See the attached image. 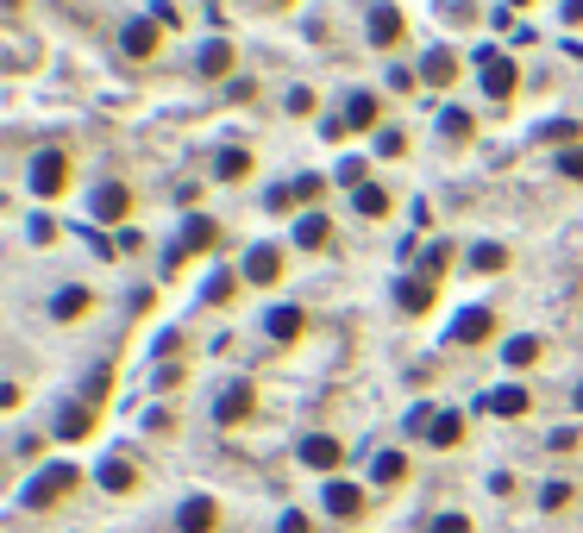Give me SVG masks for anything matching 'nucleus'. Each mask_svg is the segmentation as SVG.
I'll return each mask as SVG.
<instances>
[{
  "instance_id": "nucleus-46",
  "label": "nucleus",
  "mask_w": 583,
  "mask_h": 533,
  "mask_svg": "<svg viewBox=\"0 0 583 533\" xmlns=\"http://www.w3.org/2000/svg\"><path fill=\"white\" fill-rule=\"evenodd\" d=\"M508 7H527V0H508Z\"/></svg>"
},
{
  "instance_id": "nucleus-35",
  "label": "nucleus",
  "mask_w": 583,
  "mask_h": 533,
  "mask_svg": "<svg viewBox=\"0 0 583 533\" xmlns=\"http://www.w3.org/2000/svg\"><path fill=\"white\" fill-rule=\"evenodd\" d=\"M339 182H345V189H364V157H345V164H339Z\"/></svg>"
},
{
  "instance_id": "nucleus-18",
  "label": "nucleus",
  "mask_w": 583,
  "mask_h": 533,
  "mask_svg": "<svg viewBox=\"0 0 583 533\" xmlns=\"http://www.w3.org/2000/svg\"><path fill=\"white\" fill-rule=\"evenodd\" d=\"M326 239H333V226H326V214H301V220H295V245H301V251H320Z\"/></svg>"
},
{
  "instance_id": "nucleus-3",
  "label": "nucleus",
  "mask_w": 583,
  "mask_h": 533,
  "mask_svg": "<svg viewBox=\"0 0 583 533\" xmlns=\"http://www.w3.org/2000/svg\"><path fill=\"white\" fill-rule=\"evenodd\" d=\"M88 214H95L101 226H120L132 214V189H126V182H101V189L88 195Z\"/></svg>"
},
{
  "instance_id": "nucleus-19",
  "label": "nucleus",
  "mask_w": 583,
  "mask_h": 533,
  "mask_svg": "<svg viewBox=\"0 0 583 533\" xmlns=\"http://www.w3.org/2000/svg\"><path fill=\"white\" fill-rule=\"evenodd\" d=\"M195 63H201V76H226V69H232V44L226 38H207Z\"/></svg>"
},
{
  "instance_id": "nucleus-13",
  "label": "nucleus",
  "mask_w": 583,
  "mask_h": 533,
  "mask_svg": "<svg viewBox=\"0 0 583 533\" xmlns=\"http://www.w3.org/2000/svg\"><path fill=\"white\" fill-rule=\"evenodd\" d=\"M345 132H377V95H345Z\"/></svg>"
},
{
  "instance_id": "nucleus-14",
  "label": "nucleus",
  "mask_w": 583,
  "mask_h": 533,
  "mask_svg": "<svg viewBox=\"0 0 583 533\" xmlns=\"http://www.w3.org/2000/svg\"><path fill=\"white\" fill-rule=\"evenodd\" d=\"M301 327H308V320H301V308H270V320H264V333L276 339V345H289V339H301Z\"/></svg>"
},
{
  "instance_id": "nucleus-22",
  "label": "nucleus",
  "mask_w": 583,
  "mask_h": 533,
  "mask_svg": "<svg viewBox=\"0 0 583 533\" xmlns=\"http://www.w3.org/2000/svg\"><path fill=\"white\" fill-rule=\"evenodd\" d=\"M245 170H251V151H245V145H226V151L214 157V176H220V182H239Z\"/></svg>"
},
{
  "instance_id": "nucleus-28",
  "label": "nucleus",
  "mask_w": 583,
  "mask_h": 533,
  "mask_svg": "<svg viewBox=\"0 0 583 533\" xmlns=\"http://www.w3.org/2000/svg\"><path fill=\"white\" fill-rule=\"evenodd\" d=\"M446 264H452V245H427V251H421V276H427V283H439V276H446Z\"/></svg>"
},
{
  "instance_id": "nucleus-39",
  "label": "nucleus",
  "mask_w": 583,
  "mask_h": 533,
  "mask_svg": "<svg viewBox=\"0 0 583 533\" xmlns=\"http://www.w3.org/2000/svg\"><path fill=\"white\" fill-rule=\"evenodd\" d=\"M226 101H258V82H226Z\"/></svg>"
},
{
  "instance_id": "nucleus-42",
  "label": "nucleus",
  "mask_w": 583,
  "mask_h": 533,
  "mask_svg": "<svg viewBox=\"0 0 583 533\" xmlns=\"http://www.w3.org/2000/svg\"><path fill=\"white\" fill-rule=\"evenodd\" d=\"M276 533H314V521L308 515H283V527H276Z\"/></svg>"
},
{
  "instance_id": "nucleus-11",
  "label": "nucleus",
  "mask_w": 583,
  "mask_h": 533,
  "mask_svg": "<svg viewBox=\"0 0 583 533\" xmlns=\"http://www.w3.org/2000/svg\"><path fill=\"white\" fill-rule=\"evenodd\" d=\"M95 433V402H69L57 414V439H88Z\"/></svg>"
},
{
  "instance_id": "nucleus-8",
  "label": "nucleus",
  "mask_w": 583,
  "mask_h": 533,
  "mask_svg": "<svg viewBox=\"0 0 583 533\" xmlns=\"http://www.w3.org/2000/svg\"><path fill=\"white\" fill-rule=\"evenodd\" d=\"M207 245H220V226L195 214L189 226H182V239H176V251H170V264H182V258H189V251H207Z\"/></svg>"
},
{
  "instance_id": "nucleus-43",
  "label": "nucleus",
  "mask_w": 583,
  "mask_h": 533,
  "mask_svg": "<svg viewBox=\"0 0 583 533\" xmlns=\"http://www.w3.org/2000/svg\"><path fill=\"white\" fill-rule=\"evenodd\" d=\"M565 19H571V26H577V19H583V0H565Z\"/></svg>"
},
{
  "instance_id": "nucleus-12",
  "label": "nucleus",
  "mask_w": 583,
  "mask_h": 533,
  "mask_svg": "<svg viewBox=\"0 0 583 533\" xmlns=\"http://www.w3.org/2000/svg\"><path fill=\"white\" fill-rule=\"evenodd\" d=\"M214 521H220V508L207 502V496H189V502H182V515H176L182 533H214Z\"/></svg>"
},
{
  "instance_id": "nucleus-44",
  "label": "nucleus",
  "mask_w": 583,
  "mask_h": 533,
  "mask_svg": "<svg viewBox=\"0 0 583 533\" xmlns=\"http://www.w3.org/2000/svg\"><path fill=\"white\" fill-rule=\"evenodd\" d=\"M577 408H583V383H577Z\"/></svg>"
},
{
  "instance_id": "nucleus-16",
  "label": "nucleus",
  "mask_w": 583,
  "mask_h": 533,
  "mask_svg": "<svg viewBox=\"0 0 583 533\" xmlns=\"http://www.w3.org/2000/svg\"><path fill=\"white\" fill-rule=\"evenodd\" d=\"M157 38H163V32L151 26V19H132V26L120 32V44H126V57H151V51H157Z\"/></svg>"
},
{
  "instance_id": "nucleus-10",
  "label": "nucleus",
  "mask_w": 583,
  "mask_h": 533,
  "mask_svg": "<svg viewBox=\"0 0 583 533\" xmlns=\"http://www.w3.org/2000/svg\"><path fill=\"white\" fill-rule=\"evenodd\" d=\"M326 515L358 521L364 515V490H358V483H326Z\"/></svg>"
},
{
  "instance_id": "nucleus-23",
  "label": "nucleus",
  "mask_w": 583,
  "mask_h": 533,
  "mask_svg": "<svg viewBox=\"0 0 583 533\" xmlns=\"http://www.w3.org/2000/svg\"><path fill=\"white\" fill-rule=\"evenodd\" d=\"M395 295H402V308H408V314H427V308H433V283H427V276H408V283L395 289Z\"/></svg>"
},
{
  "instance_id": "nucleus-25",
  "label": "nucleus",
  "mask_w": 583,
  "mask_h": 533,
  "mask_svg": "<svg viewBox=\"0 0 583 533\" xmlns=\"http://www.w3.org/2000/svg\"><path fill=\"white\" fill-rule=\"evenodd\" d=\"M132 465H126V458H107V465H101V490H113V496H126L132 490Z\"/></svg>"
},
{
  "instance_id": "nucleus-17",
  "label": "nucleus",
  "mask_w": 583,
  "mask_h": 533,
  "mask_svg": "<svg viewBox=\"0 0 583 533\" xmlns=\"http://www.w3.org/2000/svg\"><path fill=\"white\" fill-rule=\"evenodd\" d=\"M88 301H95V295H88L82 283H69V289L51 295V314H57V320H82V314H88Z\"/></svg>"
},
{
  "instance_id": "nucleus-24",
  "label": "nucleus",
  "mask_w": 583,
  "mask_h": 533,
  "mask_svg": "<svg viewBox=\"0 0 583 533\" xmlns=\"http://www.w3.org/2000/svg\"><path fill=\"white\" fill-rule=\"evenodd\" d=\"M483 408H489V414H508V421H515V414H527V389L508 383V389H496V396H489Z\"/></svg>"
},
{
  "instance_id": "nucleus-45",
  "label": "nucleus",
  "mask_w": 583,
  "mask_h": 533,
  "mask_svg": "<svg viewBox=\"0 0 583 533\" xmlns=\"http://www.w3.org/2000/svg\"><path fill=\"white\" fill-rule=\"evenodd\" d=\"M270 7H289V0H270Z\"/></svg>"
},
{
  "instance_id": "nucleus-33",
  "label": "nucleus",
  "mask_w": 583,
  "mask_h": 533,
  "mask_svg": "<svg viewBox=\"0 0 583 533\" xmlns=\"http://www.w3.org/2000/svg\"><path fill=\"white\" fill-rule=\"evenodd\" d=\"M201 295H207V301H214V308H220V301L232 295V276H226V270H214V276H207V289H201Z\"/></svg>"
},
{
  "instance_id": "nucleus-4",
  "label": "nucleus",
  "mask_w": 583,
  "mask_h": 533,
  "mask_svg": "<svg viewBox=\"0 0 583 533\" xmlns=\"http://www.w3.org/2000/svg\"><path fill=\"white\" fill-rule=\"evenodd\" d=\"M251 408H258L251 383H226L220 402H214V421H220V427H239V421H251Z\"/></svg>"
},
{
  "instance_id": "nucleus-40",
  "label": "nucleus",
  "mask_w": 583,
  "mask_h": 533,
  "mask_svg": "<svg viewBox=\"0 0 583 533\" xmlns=\"http://www.w3.org/2000/svg\"><path fill=\"white\" fill-rule=\"evenodd\" d=\"M433 533H471V521H464V515H439Z\"/></svg>"
},
{
  "instance_id": "nucleus-36",
  "label": "nucleus",
  "mask_w": 583,
  "mask_h": 533,
  "mask_svg": "<svg viewBox=\"0 0 583 533\" xmlns=\"http://www.w3.org/2000/svg\"><path fill=\"white\" fill-rule=\"evenodd\" d=\"M414 82H421V76H414V69H408V63H395V69H389V88H395V95H408V88H414Z\"/></svg>"
},
{
  "instance_id": "nucleus-21",
  "label": "nucleus",
  "mask_w": 583,
  "mask_h": 533,
  "mask_svg": "<svg viewBox=\"0 0 583 533\" xmlns=\"http://www.w3.org/2000/svg\"><path fill=\"white\" fill-rule=\"evenodd\" d=\"M458 76V57L452 51H427V63H421V82H433V88H446Z\"/></svg>"
},
{
  "instance_id": "nucleus-6",
  "label": "nucleus",
  "mask_w": 583,
  "mask_h": 533,
  "mask_svg": "<svg viewBox=\"0 0 583 533\" xmlns=\"http://www.w3.org/2000/svg\"><path fill=\"white\" fill-rule=\"evenodd\" d=\"M63 182H69V157H63V151H44L38 164H32V189H38L44 201H51V195L63 189Z\"/></svg>"
},
{
  "instance_id": "nucleus-29",
  "label": "nucleus",
  "mask_w": 583,
  "mask_h": 533,
  "mask_svg": "<svg viewBox=\"0 0 583 533\" xmlns=\"http://www.w3.org/2000/svg\"><path fill=\"white\" fill-rule=\"evenodd\" d=\"M352 201H358V214H370V220H377V214H389V195L377 189V182H364V189H358Z\"/></svg>"
},
{
  "instance_id": "nucleus-9",
  "label": "nucleus",
  "mask_w": 583,
  "mask_h": 533,
  "mask_svg": "<svg viewBox=\"0 0 583 533\" xmlns=\"http://www.w3.org/2000/svg\"><path fill=\"white\" fill-rule=\"evenodd\" d=\"M339 458H345V446H339L333 433H308V439H301V465H314V471H333Z\"/></svg>"
},
{
  "instance_id": "nucleus-5",
  "label": "nucleus",
  "mask_w": 583,
  "mask_h": 533,
  "mask_svg": "<svg viewBox=\"0 0 583 533\" xmlns=\"http://www.w3.org/2000/svg\"><path fill=\"white\" fill-rule=\"evenodd\" d=\"M489 333H496V314H489L483 301H477V308H464V314L452 320V333H446V339H452V345H483Z\"/></svg>"
},
{
  "instance_id": "nucleus-41",
  "label": "nucleus",
  "mask_w": 583,
  "mask_h": 533,
  "mask_svg": "<svg viewBox=\"0 0 583 533\" xmlns=\"http://www.w3.org/2000/svg\"><path fill=\"white\" fill-rule=\"evenodd\" d=\"M289 113H314V95H308V88H289Z\"/></svg>"
},
{
  "instance_id": "nucleus-31",
  "label": "nucleus",
  "mask_w": 583,
  "mask_h": 533,
  "mask_svg": "<svg viewBox=\"0 0 583 533\" xmlns=\"http://www.w3.org/2000/svg\"><path fill=\"white\" fill-rule=\"evenodd\" d=\"M439 132H446V138H471V113H464V107H446V113H439Z\"/></svg>"
},
{
  "instance_id": "nucleus-15",
  "label": "nucleus",
  "mask_w": 583,
  "mask_h": 533,
  "mask_svg": "<svg viewBox=\"0 0 583 533\" xmlns=\"http://www.w3.org/2000/svg\"><path fill=\"white\" fill-rule=\"evenodd\" d=\"M395 38H402V7L383 0V7H370V44H395Z\"/></svg>"
},
{
  "instance_id": "nucleus-34",
  "label": "nucleus",
  "mask_w": 583,
  "mask_h": 533,
  "mask_svg": "<svg viewBox=\"0 0 583 533\" xmlns=\"http://www.w3.org/2000/svg\"><path fill=\"white\" fill-rule=\"evenodd\" d=\"M558 170H565L571 182H583V145H571V151H558Z\"/></svg>"
},
{
  "instance_id": "nucleus-20",
  "label": "nucleus",
  "mask_w": 583,
  "mask_h": 533,
  "mask_svg": "<svg viewBox=\"0 0 583 533\" xmlns=\"http://www.w3.org/2000/svg\"><path fill=\"white\" fill-rule=\"evenodd\" d=\"M427 439H433V446H458V439H464V414H458V408H446V414H433V427H427Z\"/></svg>"
},
{
  "instance_id": "nucleus-38",
  "label": "nucleus",
  "mask_w": 583,
  "mask_h": 533,
  "mask_svg": "<svg viewBox=\"0 0 583 533\" xmlns=\"http://www.w3.org/2000/svg\"><path fill=\"white\" fill-rule=\"evenodd\" d=\"M289 189H295V201H314V195H320V176H295Z\"/></svg>"
},
{
  "instance_id": "nucleus-37",
  "label": "nucleus",
  "mask_w": 583,
  "mask_h": 533,
  "mask_svg": "<svg viewBox=\"0 0 583 533\" xmlns=\"http://www.w3.org/2000/svg\"><path fill=\"white\" fill-rule=\"evenodd\" d=\"M540 502H546V508H565V502H571V483H546Z\"/></svg>"
},
{
  "instance_id": "nucleus-26",
  "label": "nucleus",
  "mask_w": 583,
  "mask_h": 533,
  "mask_svg": "<svg viewBox=\"0 0 583 533\" xmlns=\"http://www.w3.org/2000/svg\"><path fill=\"white\" fill-rule=\"evenodd\" d=\"M370 477H377V483H402V477H408V458H402V452H377Z\"/></svg>"
},
{
  "instance_id": "nucleus-7",
  "label": "nucleus",
  "mask_w": 583,
  "mask_h": 533,
  "mask_svg": "<svg viewBox=\"0 0 583 533\" xmlns=\"http://www.w3.org/2000/svg\"><path fill=\"white\" fill-rule=\"evenodd\" d=\"M276 276H283V251H276V245H251V258H245V283L270 289Z\"/></svg>"
},
{
  "instance_id": "nucleus-27",
  "label": "nucleus",
  "mask_w": 583,
  "mask_h": 533,
  "mask_svg": "<svg viewBox=\"0 0 583 533\" xmlns=\"http://www.w3.org/2000/svg\"><path fill=\"white\" fill-rule=\"evenodd\" d=\"M502 358H508V364H533V358H540V339H533V333H515V339L502 345Z\"/></svg>"
},
{
  "instance_id": "nucleus-2",
  "label": "nucleus",
  "mask_w": 583,
  "mask_h": 533,
  "mask_svg": "<svg viewBox=\"0 0 583 533\" xmlns=\"http://www.w3.org/2000/svg\"><path fill=\"white\" fill-rule=\"evenodd\" d=\"M515 82H521V69H515V57H508V51H483V95L489 101H508V95H515Z\"/></svg>"
},
{
  "instance_id": "nucleus-32",
  "label": "nucleus",
  "mask_w": 583,
  "mask_h": 533,
  "mask_svg": "<svg viewBox=\"0 0 583 533\" xmlns=\"http://www.w3.org/2000/svg\"><path fill=\"white\" fill-rule=\"evenodd\" d=\"M377 151H383V157H408V132H395V126H377Z\"/></svg>"
},
{
  "instance_id": "nucleus-30",
  "label": "nucleus",
  "mask_w": 583,
  "mask_h": 533,
  "mask_svg": "<svg viewBox=\"0 0 583 533\" xmlns=\"http://www.w3.org/2000/svg\"><path fill=\"white\" fill-rule=\"evenodd\" d=\"M471 264H477V270H502V264H508V251H502L496 239H483V245H471Z\"/></svg>"
},
{
  "instance_id": "nucleus-1",
  "label": "nucleus",
  "mask_w": 583,
  "mask_h": 533,
  "mask_svg": "<svg viewBox=\"0 0 583 533\" xmlns=\"http://www.w3.org/2000/svg\"><path fill=\"white\" fill-rule=\"evenodd\" d=\"M69 490H76V465H51V471H38V477L26 483V508H51V502H63Z\"/></svg>"
}]
</instances>
